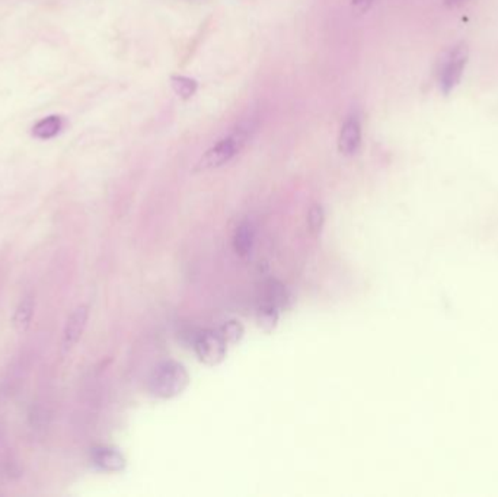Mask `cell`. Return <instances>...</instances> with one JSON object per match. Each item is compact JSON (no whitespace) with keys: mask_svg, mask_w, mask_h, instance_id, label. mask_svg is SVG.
Here are the masks:
<instances>
[{"mask_svg":"<svg viewBox=\"0 0 498 497\" xmlns=\"http://www.w3.org/2000/svg\"><path fill=\"white\" fill-rule=\"evenodd\" d=\"M253 126L249 122H242L227 137L216 143L213 148L207 151L201 159L196 163L194 172H205L216 170L222 165L234 159L246 144L249 134H251Z\"/></svg>","mask_w":498,"mask_h":497,"instance_id":"1","label":"cell"},{"mask_svg":"<svg viewBox=\"0 0 498 497\" xmlns=\"http://www.w3.org/2000/svg\"><path fill=\"white\" fill-rule=\"evenodd\" d=\"M190 385V375L185 366L175 360H168L158 365L149 381L151 392L159 398H174Z\"/></svg>","mask_w":498,"mask_h":497,"instance_id":"2","label":"cell"},{"mask_svg":"<svg viewBox=\"0 0 498 497\" xmlns=\"http://www.w3.org/2000/svg\"><path fill=\"white\" fill-rule=\"evenodd\" d=\"M469 49L465 43H459L453 46L439 61L438 68V82L440 91L445 95H449L464 76L465 68L468 65Z\"/></svg>","mask_w":498,"mask_h":497,"instance_id":"3","label":"cell"},{"mask_svg":"<svg viewBox=\"0 0 498 497\" xmlns=\"http://www.w3.org/2000/svg\"><path fill=\"white\" fill-rule=\"evenodd\" d=\"M194 350L204 365L217 366L226 358L227 343L219 331H203L196 339Z\"/></svg>","mask_w":498,"mask_h":497,"instance_id":"4","label":"cell"},{"mask_svg":"<svg viewBox=\"0 0 498 497\" xmlns=\"http://www.w3.org/2000/svg\"><path fill=\"white\" fill-rule=\"evenodd\" d=\"M88 318H89L88 305L77 306L70 314L63 329V339H61V348H63V353H69V351L80 341L83 333H85Z\"/></svg>","mask_w":498,"mask_h":497,"instance_id":"5","label":"cell"},{"mask_svg":"<svg viewBox=\"0 0 498 497\" xmlns=\"http://www.w3.org/2000/svg\"><path fill=\"white\" fill-rule=\"evenodd\" d=\"M362 141V127L357 118H348L341 127L340 139H338V151L345 155H355L360 146Z\"/></svg>","mask_w":498,"mask_h":497,"instance_id":"6","label":"cell"},{"mask_svg":"<svg viewBox=\"0 0 498 497\" xmlns=\"http://www.w3.org/2000/svg\"><path fill=\"white\" fill-rule=\"evenodd\" d=\"M92 460L98 468L108 472H118L126 468V458L122 457L120 451L114 448L101 446L94 449Z\"/></svg>","mask_w":498,"mask_h":497,"instance_id":"7","label":"cell"},{"mask_svg":"<svg viewBox=\"0 0 498 497\" xmlns=\"http://www.w3.org/2000/svg\"><path fill=\"white\" fill-rule=\"evenodd\" d=\"M35 309V299L32 295H27L16 306L12 315V327L19 334H24L30 329Z\"/></svg>","mask_w":498,"mask_h":497,"instance_id":"8","label":"cell"},{"mask_svg":"<svg viewBox=\"0 0 498 497\" xmlns=\"http://www.w3.org/2000/svg\"><path fill=\"white\" fill-rule=\"evenodd\" d=\"M254 239H255V234H254V227L249 222H242L234 234V248L235 253L241 257V258H248L249 256L253 254V248H254Z\"/></svg>","mask_w":498,"mask_h":497,"instance_id":"9","label":"cell"},{"mask_svg":"<svg viewBox=\"0 0 498 497\" xmlns=\"http://www.w3.org/2000/svg\"><path fill=\"white\" fill-rule=\"evenodd\" d=\"M63 129V118L60 115H49L39 120L32 127V136L41 140H49L56 137Z\"/></svg>","mask_w":498,"mask_h":497,"instance_id":"10","label":"cell"},{"mask_svg":"<svg viewBox=\"0 0 498 497\" xmlns=\"http://www.w3.org/2000/svg\"><path fill=\"white\" fill-rule=\"evenodd\" d=\"M325 223V212L321 204H312L307 212V226L309 231L314 237H318L322 232Z\"/></svg>","mask_w":498,"mask_h":497,"instance_id":"11","label":"cell"},{"mask_svg":"<svg viewBox=\"0 0 498 497\" xmlns=\"http://www.w3.org/2000/svg\"><path fill=\"white\" fill-rule=\"evenodd\" d=\"M172 82V88L174 91L184 99H189L194 95L196 89H197V84H196V80L190 79V77H185V76H174L171 79Z\"/></svg>","mask_w":498,"mask_h":497,"instance_id":"12","label":"cell"},{"mask_svg":"<svg viewBox=\"0 0 498 497\" xmlns=\"http://www.w3.org/2000/svg\"><path fill=\"white\" fill-rule=\"evenodd\" d=\"M219 333L226 340V343H236L243 336V327L239 324V321H227L220 328Z\"/></svg>","mask_w":498,"mask_h":497,"instance_id":"13","label":"cell"},{"mask_svg":"<svg viewBox=\"0 0 498 497\" xmlns=\"http://www.w3.org/2000/svg\"><path fill=\"white\" fill-rule=\"evenodd\" d=\"M373 5V0H352L351 6L357 13H366L370 6Z\"/></svg>","mask_w":498,"mask_h":497,"instance_id":"14","label":"cell"},{"mask_svg":"<svg viewBox=\"0 0 498 497\" xmlns=\"http://www.w3.org/2000/svg\"><path fill=\"white\" fill-rule=\"evenodd\" d=\"M465 2H468V0H445V4L449 5V6H452V8L459 6V5L465 4Z\"/></svg>","mask_w":498,"mask_h":497,"instance_id":"15","label":"cell"}]
</instances>
